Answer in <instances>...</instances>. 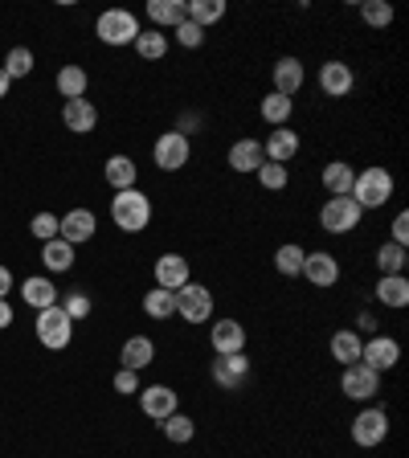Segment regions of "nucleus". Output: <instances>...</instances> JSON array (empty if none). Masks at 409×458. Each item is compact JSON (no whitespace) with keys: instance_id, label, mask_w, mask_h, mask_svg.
Here are the masks:
<instances>
[{"instance_id":"46","label":"nucleus","mask_w":409,"mask_h":458,"mask_svg":"<svg viewBox=\"0 0 409 458\" xmlns=\"http://www.w3.org/2000/svg\"><path fill=\"white\" fill-rule=\"evenodd\" d=\"M9 291H13V270H9V267H0V299L9 295Z\"/></svg>"},{"instance_id":"1","label":"nucleus","mask_w":409,"mask_h":458,"mask_svg":"<svg viewBox=\"0 0 409 458\" xmlns=\"http://www.w3.org/2000/svg\"><path fill=\"white\" fill-rule=\"evenodd\" d=\"M111 221L124 233H143L148 221H152V197L140 189H124L111 197Z\"/></svg>"},{"instance_id":"38","label":"nucleus","mask_w":409,"mask_h":458,"mask_svg":"<svg viewBox=\"0 0 409 458\" xmlns=\"http://www.w3.org/2000/svg\"><path fill=\"white\" fill-rule=\"evenodd\" d=\"M361 21L369 29H389L393 25V4H385V0H361Z\"/></svg>"},{"instance_id":"27","label":"nucleus","mask_w":409,"mask_h":458,"mask_svg":"<svg viewBox=\"0 0 409 458\" xmlns=\"http://www.w3.org/2000/svg\"><path fill=\"white\" fill-rule=\"evenodd\" d=\"M361 332L356 327H340V332L328 340V348H332V360H340V369H348V364L361 360Z\"/></svg>"},{"instance_id":"42","label":"nucleus","mask_w":409,"mask_h":458,"mask_svg":"<svg viewBox=\"0 0 409 458\" xmlns=\"http://www.w3.org/2000/svg\"><path fill=\"white\" fill-rule=\"evenodd\" d=\"M172 33H176V41H181L184 49H200V46H205V29H200V25H192V21H184V25H176V29H172Z\"/></svg>"},{"instance_id":"31","label":"nucleus","mask_w":409,"mask_h":458,"mask_svg":"<svg viewBox=\"0 0 409 458\" xmlns=\"http://www.w3.org/2000/svg\"><path fill=\"white\" fill-rule=\"evenodd\" d=\"M86 86H90V74L82 66H62L57 70V95L66 98H86Z\"/></svg>"},{"instance_id":"44","label":"nucleus","mask_w":409,"mask_h":458,"mask_svg":"<svg viewBox=\"0 0 409 458\" xmlns=\"http://www.w3.org/2000/svg\"><path fill=\"white\" fill-rule=\"evenodd\" d=\"M111 385H115V393H124V397H132V393L143 389V385H140V372H132V369H119Z\"/></svg>"},{"instance_id":"28","label":"nucleus","mask_w":409,"mask_h":458,"mask_svg":"<svg viewBox=\"0 0 409 458\" xmlns=\"http://www.w3.org/2000/svg\"><path fill=\"white\" fill-rule=\"evenodd\" d=\"M135 176H140V168H135V160H132V156H111V160L103 164V181L111 184L115 192L135 189Z\"/></svg>"},{"instance_id":"12","label":"nucleus","mask_w":409,"mask_h":458,"mask_svg":"<svg viewBox=\"0 0 409 458\" xmlns=\"http://www.w3.org/2000/svg\"><path fill=\"white\" fill-rule=\"evenodd\" d=\"M140 410H143V418L164 421V418H172V413L181 410V397H176L172 385H143L140 389Z\"/></svg>"},{"instance_id":"4","label":"nucleus","mask_w":409,"mask_h":458,"mask_svg":"<svg viewBox=\"0 0 409 458\" xmlns=\"http://www.w3.org/2000/svg\"><path fill=\"white\" fill-rule=\"evenodd\" d=\"M152 160H156V168H160V172H181V168H189V160H192V140H189L184 131H164V135H156Z\"/></svg>"},{"instance_id":"6","label":"nucleus","mask_w":409,"mask_h":458,"mask_svg":"<svg viewBox=\"0 0 409 458\" xmlns=\"http://www.w3.org/2000/svg\"><path fill=\"white\" fill-rule=\"evenodd\" d=\"M361 221H364V209L353 197H328L324 209H320V225L328 233H353V229H361Z\"/></svg>"},{"instance_id":"37","label":"nucleus","mask_w":409,"mask_h":458,"mask_svg":"<svg viewBox=\"0 0 409 458\" xmlns=\"http://www.w3.org/2000/svg\"><path fill=\"white\" fill-rule=\"evenodd\" d=\"M405 262H409V254L397 242H385V246L377 250V270H381V275H405Z\"/></svg>"},{"instance_id":"18","label":"nucleus","mask_w":409,"mask_h":458,"mask_svg":"<svg viewBox=\"0 0 409 458\" xmlns=\"http://www.w3.org/2000/svg\"><path fill=\"white\" fill-rule=\"evenodd\" d=\"M270 78H275V95L295 98L299 90H303V82H307V70H303L299 57H278L275 70H270Z\"/></svg>"},{"instance_id":"29","label":"nucleus","mask_w":409,"mask_h":458,"mask_svg":"<svg viewBox=\"0 0 409 458\" xmlns=\"http://www.w3.org/2000/svg\"><path fill=\"white\" fill-rule=\"evenodd\" d=\"M41 267H46L49 275H66V270L74 267V246L62 238L41 242Z\"/></svg>"},{"instance_id":"3","label":"nucleus","mask_w":409,"mask_h":458,"mask_svg":"<svg viewBox=\"0 0 409 458\" xmlns=\"http://www.w3.org/2000/svg\"><path fill=\"white\" fill-rule=\"evenodd\" d=\"M33 327H38L41 348H49V352H62V348H70V340H74V319L62 311V303L38 311V324Z\"/></svg>"},{"instance_id":"47","label":"nucleus","mask_w":409,"mask_h":458,"mask_svg":"<svg viewBox=\"0 0 409 458\" xmlns=\"http://www.w3.org/2000/svg\"><path fill=\"white\" fill-rule=\"evenodd\" d=\"M13 324V307H9V299H0V332Z\"/></svg>"},{"instance_id":"40","label":"nucleus","mask_w":409,"mask_h":458,"mask_svg":"<svg viewBox=\"0 0 409 458\" xmlns=\"http://www.w3.org/2000/svg\"><path fill=\"white\" fill-rule=\"evenodd\" d=\"M254 176H258V184H262L267 192H278V189H286V181H291V168H286V164H270L267 160Z\"/></svg>"},{"instance_id":"30","label":"nucleus","mask_w":409,"mask_h":458,"mask_svg":"<svg viewBox=\"0 0 409 458\" xmlns=\"http://www.w3.org/2000/svg\"><path fill=\"white\" fill-rule=\"evenodd\" d=\"M258 114H262V123L270 127H291V114H295V98H283L270 90L262 103H258Z\"/></svg>"},{"instance_id":"33","label":"nucleus","mask_w":409,"mask_h":458,"mask_svg":"<svg viewBox=\"0 0 409 458\" xmlns=\"http://www.w3.org/2000/svg\"><path fill=\"white\" fill-rule=\"evenodd\" d=\"M135 54H140L143 62H160V57L168 54V33H164V29H140Z\"/></svg>"},{"instance_id":"10","label":"nucleus","mask_w":409,"mask_h":458,"mask_svg":"<svg viewBox=\"0 0 409 458\" xmlns=\"http://www.w3.org/2000/svg\"><path fill=\"white\" fill-rule=\"evenodd\" d=\"M340 389H344V397L369 401V397H377V389H381V372H372L369 364L356 360L340 372Z\"/></svg>"},{"instance_id":"5","label":"nucleus","mask_w":409,"mask_h":458,"mask_svg":"<svg viewBox=\"0 0 409 458\" xmlns=\"http://www.w3.org/2000/svg\"><path fill=\"white\" fill-rule=\"evenodd\" d=\"M95 33L103 46H135L140 21H135V13H127V9H107L103 17L95 21Z\"/></svg>"},{"instance_id":"15","label":"nucleus","mask_w":409,"mask_h":458,"mask_svg":"<svg viewBox=\"0 0 409 458\" xmlns=\"http://www.w3.org/2000/svg\"><path fill=\"white\" fill-rule=\"evenodd\" d=\"M95 229H98V221H95V213H90V209H70L66 217H57V238L70 242V246L90 242V238H95Z\"/></svg>"},{"instance_id":"48","label":"nucleus","mask_w":409,"mask_h":458,"mask_svg":"<svg viewBox=\"0 0 409 458\" xmlns=\"http://www.w3.org/2000/svg\"><path fill=\"white\" fill-rule=\"evenodd\" d=\"M9 86H13V78L0 70V98H9Z\"/></svg>"},{"instance_id":"8","label":"nucleus","mask_w":409,"mask_h":458,"mask_svg":"<svg viewBox=\"0 0 409 458\" xmlns=\"http://www.w3.org/2000/svg\"><path fill=\"white\" fill-rule=\"evenodd\" d=\"M385 438H389V413H385L381 405H369V410H361L353 418V442L361 450L381 446Z\"/></svg>"},{"instance_id":"7","label":"nucleus","mask_w":409,"mask_h":458,"mask_svg":"<svg viewBox=\"0 0 409 458\" xmlns=\"http://www.w3.org/2000/svg\"><path fill=\"white\" fill-rule=\"evenodd\" d=\"M176 315L184 324H209L213 319V291L205 283H184L176 291Z\"/></svg>"},{"instance_id":"49","label":"nucleus","mask_w":409,"mask_h":458,"mask_svg":"<svg viewBox=\"0 0 409 458\" xmlns=\"http://www.w3.org/2000/svg\"><path fill=\"white\" fill-rule=\"evenodd\" d=\"M361 327H364V332H372V327H377V319H372V311H361Z\"/></svg>"},{"instance_id":"36","label":"nucleus","mask_w":409,"mask_h":458,"mask_svg":"<svg viewBox=\"0 0 409 458\" xmlns=\"http://www.w3.org/2000/svg\"><path fill=\"white\" fill-rule=\"evenodd\" d=\"M164 438L168 442H176V446H184V442H192L197 438V421L189 418V413H172V418H164Z\"/></svg>"},{"instance_id":"26","label":"nucleus","mask_w":409,"mask_h":458,"mask_svg":"<svg viewBox=\"0 0 409 458\" xmlns=\"http://www.w3.org/2000/svg\"><path fill=\"white\" fill-rule=\"evenodd\" d=\"M21 299H25V307H33V311H46V307L57 303V286L49 283L46 275H33L21 283Z\"/></svg>"},{"instance_id":"22","label":"nucleus","mask_w":409,"mask_h":458,"mask_svg":"<svg viewBox=\"0 0 409 458\" xmlns=\"http://www.w3.org/2000/svg\"><path fill=\"white\" fill-rule=\"evenodd\" d=\"M148 17H152V29H176L189 21V4L184 0H148Z\"/></svg>"},{"instance_id":"24","label":"nucleus","mask_w":409,"mask_h":458,"mask_svg":"<svg viewBox=\"0 0 409 458\" xmlns=\"http://www.w3.org/2000/svg\"><path fill=\"white\" fill-rule=\"evenodd\" d=\"M353 181H356V168L348 160L324 164V176H320V184L328 189V197H348V192H353Z\"/></svg>"},{"instance_id":"19","label":"nucleus","mask_w":409,"mask_h":458,"mask_svg":"<svg viewBox=\"0 0 409 458\" xmlns=\"http://www.w3.org/2000/svg\"><path fill=\"white\" fill-rule=\"evenodd\" d=\"M303 278L311 286H336L340 283V262H336V254H328V250L307 254L303 258Z\"/></svg>"},{"instance_id":"35","label":"nucleus","mask_w":409,"mask_h":458,"mask_svg":"<svg viewBox=\"0 0 409 458\" xmlns=\"http://www.w3.org/2000/svg\"><path fill=\"white\" fill-rule=\"evenodd\" d=\"M184 4H189V21L200 29L217 25V21L226 17V0H184Z\"/></svg>"},{"instance_id":"20","label":"nucleus","mask_w":409,"mask_h":458,"mask_svg":"<svg viewBox=\"0 0 409 458\" xmlns=\"http://www.w3.org/2000/svg\"><path fill=\"white\" fill-rule=\"evenodd\" d=\"M62 123H66V131L74 135H86L98 127V106L90 103V98H70L66 106H62Z\"/></svg>"},{"instance_id":"34","label":"nucleus","mask_w":409,"mask_h":458,"mask_svg":"<svg viewBox=\"0 0 409 458\" xmlns=\"http://www.w3.org/2000/svg\"><path fill=\"white\" fill-rule=\"evenodd\" d=\"M303 258H307V250H303V246L286 242V246H278V250H275V270H278L283 278H299V275H303Z\"/></svg>"},{"instance_id":"43","label":"nucleus","mask_w":409,"mask_h":458,"mask_svg":"<svg viewBox=\"0 0 409 458\" xmlns=\"http://www.w3.org/2000/svg\"><path fill=\"white\" fill-rule=\"evenodd\" d=\"M33 238H41V242H54L57 238V217L54 213H38V217H33Z\"/></svg>"},{"instance_id":"39","label":"nucleus","mask_w":409,"mask_h":458,"mask_svg":"<svg viewBox=\"0 0 409 458\" xmlns=\"http://www.w3.org/2000/svg\"><path fill=\"white\" fill-rule=\"evenodd\" d=\"M0 70H4L9 78H25V74H33V49L13 46V49H9V57L0 62Z\"/></svg>"},{"instance_id":"21","label":"nucleus","mask_w":409,"mask_h":458,"mask_svg":"<svg viewBox=\"0 0 409 458\" xmlns=\"http://www.w3.org/2000/svg\"><path fill=\"white\" fill-rule=\"evenodd\" d=\"M372 299L381 307H393V311L409 307V278L405 275H381L377 286H372Z\"/></svg>"},{"instance_id":"23","label":"nucleus","mask_w":409,"mask_h":458,"mask_svg":"<svg viewBox=\"0 0 409 458\" xmlns=\"http://www.w3.org/2000/svg\"><path fill=\"white\" fill-rule=\"evenodd\" d=\"M267 164V156H262V140H238L234 148H229V168L234 172H258Z\"/></svg>"},{"instance_id":"13","label":"nucleus","mask_w":409,"mask_h":458,"mask_svg":"<svg viewBox=\"0 0 409 458\" xmlns=\"http://www.w3.org/2000/svg\"><path fill=\"white\" fill-rule=\"evenodd\" d=\"M356 86V74L348 62H340V57H332V62H324L320 66V90H324L328 98H348Z\"/></svg>"},{"instance_id":"32","label":"nucleus","mask_w":409,"mask_h":458,"mask_svg":"<svg viewBox=\"0 0 409 458\" xmlns=\"http://www.w3.org/2000/svg\"><path fill=\"white\" fill-rule=\"evenodd\" d=\"M143 315H148V319H172V315H176V291L152 286V291L143 295Z\"/></svg>"},{"instance_id":"45","label":"nucleus","mask_w":409,"mask_h":458,"mask_svg":"<svg viewBox=\"0 0 409 458\" xmlns=\"http://www.w3.org/2000/svg\"><path fill=\"white\" fill-rule=\"evenodd\" d=\"M393 242H397V246H409V213H397V217H393Z\"/></svg>"},{"instance_id":"41","label":"nucleus","mask_w":409,"mask_h":458,"mask_svg":"<svg viewBox=\"0 0 409 458\" xmlns=\"http://www.w3.org/2000/svg\"><path fill=\"white\" fill-rule=\"evenodd\" d=\"M62 311L70 315V319H86V315H90V295H82V291H70L66 299H62Z\"/></svg>"},{"instance_id":"16","label":"nucleus","mask_w":409,"mask_h":458,"mask_svg":"<svg viewBox=\"0 0 409 458\" xmlns=\"http://www.w3.org/2000/svg\"><path fill=\"white\" fill-rule=\"evenodd\" d=\"M152 270H156V286H164V291H181L184 283H192L184 254H160L152 262Z\"/></svg>"},{"instance_id":"2","label":"nucleus","mask_w":409,"mask_h":458,"mask_svg":"<svg viewBox=\"0 0 409 458\" xmlns=\"http://www.w3.org/2000/svg\"><path fill=\"white\" fill-rule=\"evenodd\" d=\"M348 197H353L364 213H369V209H381L385 200H393V172L381 168V164H369V168H361V172H356L353 192H348Z\"/></svg>"},{"instance_id":"9","label":"nucleus","mask_w":409,"mask_h":458,"mask_svg":"<svg viewBox=\"0 0 409 458\" xmlns=\"http://www.w3.org/2000/svg\"><path fill=\"white\" fill-rule=\"evenodd\" d=\"M250 372H254V364H250L246 352H234V356H217V360L209 364V377L221 385L226 393H238L242 385L250 381Z\"/></svg>"},{"instance_id":"25","label":"nucleus","mask_w":409,"mask_h":458,"mask_svg":"<svg viewBox=\"0 0 409 458\" xmlns=\"http://www.w3.org/2000/svg\"><path fill=\"white\" fill-rule=\"evenodd\" d=\"M119 369H132V372H140V369H148V364L156 360V344L148 340V335H127L124 340V352H119Z\"/></svg>"},{"instance_id":"17","label":"nucleus","mask_w":409,"mask_h":458,"mask_svg":"<svg viewBox=\"0 0 409 458\" xmlns=\"http://www.w3.org/2000/svg\"><path fill=\"white\" fill-rule=\"evenodd\" d=\"M299 131H291V127H270V135L262 140V156H267L270 164H291L299 156Z\"/></svg>"},{"instance_id":"14","label":"nucleus","mask_w":409,"mask_h":458,"mask_svg":"<svg viewBox=\"0 0 409 458\" xmlns=\"http://www.w3.org/2000/svg\"><path fill=\"white\" fill-rule=\"evenodd\" d=\"M209 344L217 356H234V352H246V327L238 324V319H213L209 327Z\"/></svg>"},{"instance_id":"11","label":"nucleus","mask_w":409,"mask_h":458,"mask_svg":"<svg viewBox=\"0 0 409 458\" xmlns=\"http://www.w3.org/2000/svg\"><path fill=\"white\" fill-rule=\"evenodd\" d=\"M397 360H401V344L393 340V335H369V340L361 344V364H369L372 372L397 369Z\"/></svg>"}]
</instances>
